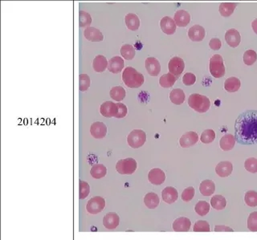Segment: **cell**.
Returning a JSON list of instances; mask_svg holds the SVG:
<instances>
[{"instance_id":"6da1fadb","label":"cell","mask_w":257,"mask_h":240,"mask_svg":"<svg viewBox=\"0 0 257 240\" xmlns=\"http://www.w3.org/2000/svg\"><path fill=\"white\" fill-rule=\"evenodd\" d=\"M235 141L241 145L257 144V110H247L237 117Z\"/></svg>"},{"instance_id":"7a4b0ae2","label":"cell","mask_w":257,"mask_h":240,"mask_svg":"<svg viewBox=\"0 0 257 240\" xmlns=\"http://www.w3.org/2000/svg\"><path fill=\"white\" fill-rule=\"evenodd\" d=\"M122 80L128 88H138L144 84V76L135 68L127 67L123 71Z\"/></svg>"},{"instance_id":"3957f363","label":"cell","mask_w":257,"mask_h":240,"mask_svg":"<svg viewBox=\"0 0 257 240\" xmlns=\"http://www.w3.org/2000/svg\"><path fill=\"white\" fill-rule=\"evenodd\" d=\"M188 104L194 110L203 113L208 111L211 106V101L206 96L194 93L189 97Z\"/></svg>"},{"instance_id":"277c9868","label":"cell","mask_w":257,"mask_h":240,"mask_svg":"<svg viewBox=\"0 0 257 240\" xmlns=\"http://www.w3.org/2000/svg\"><path fill=\"white\" fill-rule=\"evenodd\" d=\"M210 72L215 78H221L225 75V66L223 57L219 54H215L210 60Z\"/></svg>"},{"instance_id":"5b68a950","label":"cell","mask_w":257,"mask_h":240,"mask_svg":"<svg viewBox=\"0 0 257 240\" xmlns=\"http://www.w3.org/2000/svg\"><path fill=\"white\" fill-rule=\"evenodd\" d=\"M146 142H147V134L143 130H133L127 137L128 146L134 149L140 148Z\"/></svg>"},{"instance_id":"8992f818","label":"cell","mask_w":257,"mask_h":240,"mask_svg":"<svg viewBox=\"0 0 257 240\" xmlns=\"http://www.w3.org/2000/svg\"><path fill=\"white\" fill-rule=\"evenodd\" d=\"M138 163L134 158H125L118 161L116 170L120 174H132L136 171Z\"/></svg>"},{"instance_id":"52a82bcc","label":"cell","mask_w":257,"mask_h":240,"mask_svg":"<svg viewBox=\"0 0 257 240\" xmlns=\"http://www.w3.org/2000/svg\"><path fill=\"white\" fill-rule=\"evenodd\" d=\"M105 206V200L102 197L96 196L88 200L86 205L87 211L91 214L101 212Z\"/></svg>"},{"instance_id":"ba28073f","label":"cell","mask_w":257,"mask_h":240,"mask_svg":"<svg viewBox=\"0 0 257 240\" xmlns=\"http://www.w3.org/2000/svg\"><path fill=\"white\" fill-rule=\"evenodd\" d=\"M169 71L170 73L176 76L179 79V76L183 73L185 68V63L183 59L179 56H175L171 58L168 64Z\"/></svg>"},{"instance_id":"9c48e42d","label":"cell","mask_w":257,"mask_h":240,"mask_svg":"<svg viewBox=\"0 0 257 240\" xmlns=\"http://www.w3.org/2000/svg\"><path fill=\"white\" fill-rule=\"evenodd\" d=\"M199 141V135L194 131H189L185 133L179 139V144L183 148H189L191 146H195Z\"/></svg>"},{"instance_id":"30bf717a","label":"cell","mask_w":257,"mask_h":240,"mask_svg":"<svg viewBox=\"0 0 257 240\" xmlns=\"http://www.w3.org/2000/svg\"><path fill=\"white\" fill-rule=\"evenodd\" d=\"M100 114L104 117L110 118L112 116H116L118 112V107L116 103L112 101H105L100 105Z\"/></svg>"},{"instance_id":"8fae6325","label":"cell","mask_w":257,"mask_h":240,"mask_svg":"<svg viewBox=\"0 0 257 240\" xmlns=\"http://www.w3.org/2000/svg\"><path fill=\"white\" fill-rule=\"evenodd\" d=\"M225 40L231 48H237L239 46L241 41V36L239 32L235 29L231 28L229 29L225 34Z\"/></svg>"},{"instance_id":"7c38bea8","label":"cell","mask_w":257,"mask_h":240,"mask_svg":"<svg viewBox=\"0 0 257 240\" xmlns=\"http://www.w3.org/2000/svg\"><path fill=\"white\" fill-rule=\"evenodd\" d=\"M149 181L153 185H159L163 184V182L166 180V174L163 172V170L159 168L152 169V170L149 172L148 174Z\"/></svg>"},{"instance_id":"4fadbf2b","label":"cell","mask_w":257,"mask_h":240,"mask_svg":"<svg viewBox=\"0 0 257 240\" xmlns=\"http://www.w3.org/2000/svg\"><path fill=\"white\" fill-rule=\"evenodd\" d=\"M191 222L188 218L180 217L173 222V230L176 232H187L191 228Z\"/></svg>"},{"instance_id":"5bb4252c","label":"cell","mask_w":257,"mask_h":240,"mask_svg":"<svg viewBox=\"0 0 257 240\" xmlns=\"http://www.w3.org/2000/svg\"><path fill=\"white\" fill-rule=\"evenodd\" d=\"M92 136L96 139H101L106 136L107 127L103 122H96L92 123L90 127Z\"/></svg>"},{"instance_id":"9a60e30c","label":"cell","mask_w":257,"mask_h":240,"mask_svg":"<svg viewBox=\"0 0 257 240\" xmlns=\"http://www.w3.org/2000/svg\"><path fill=\"white\" fill-rule=\"evenodd\" d=\"M119 223H120V218L118 214L114 212L108 213L103 218V225L108 230L116 228Z\"/></svg>"},{"instance_id":"2e32d148","label":"cell","mask_w":257,"mask_h":240,"mask_svg":"<svg viewBox=\"0 0 257 240\" xmlns=\"http://www.w3.org/2000/svg\"><path fill=\"white\" fill-rule=\"evenodd\" d=\"M84 36L88 41L91 42H100L104 40V36L100 31L93 27H88L84 30Z\"/></svg>"},{"instance_id":"e0dca14e","label":"cell","mask_w":257,"mask_h":240,"mask_svg":"<svg viewBox=\"0 0 257 240\" xmlns=\"http://www.w3.org/2000/svg\"><path fill=\"white\" fill-rule=\"evenodd\" d=\"M161 29L165 34L173 35L176 31V24L175 20L169 16H165L160 21Z\"/></svg>"},{"instance_id":"ac0fdd59","label":"cell","mask_w":257,"mask_h":240,"mask_svg":"<svg viewBox=\"0 0 257 240\" xmlns=\"http://www.w3.org/2000/svg\"><path fill=\"white\" fill-rule=\"evenodd\" d=\"M205 29L200 25H194L188 31L189 38L194 42H200L204 39Z\"/></svg>"},{"instance_id":"d6986e66","label":"cell","mask_w":257,"mask_h":240,"mask_svg":"<svg viewBox=\"0 0 257 240\" xmlns=\"http://www.w3.org/2000/svg\"><path fill=\"white\" fill-rule=\"evenodd\" d=\"M146 68L151 76H157L161 72V64L155 57H149L146 60Z\"/></svg>"},{"instance_id":"ffe728a7","label":"cell","mask_w":257,"mask_h":240,"mask_svg":"<svg viewBox=\"0 0 257 240\" xmlns=\"http://www.w3.org/2000/svg\"><path fill=\"white\" fill-rule=\"evenodd\" d=\"M162 198L165 202H167L168 204H172L174 202H176L177 199L179 198V193L177 191L176 189L174 188L172 186H167L162 192Z\"/></svg>"},{"instance_id":"44dd1931","label":"cell","mask_w":257,"mask_h":240,"mask_svg":"<svg viewBox=\"0 0 257 240\" xmlns=\"http://www.w3.org/2000/svg\"><path fill=\"white\" fill-rule=\"evenodd\" d=\"M174 20L177 26L184 28L187 27L191 21V16L187 11L179 10L175 13Z\"/></svg>"},{"instance_id":"7402d4cb","label":"cell","mask_w":257,"mask_h":240,"mask_svg":"<svg viewBox=\"0 0 257 240\" xmlns=\"http://www.w3.org/2000/svg\"><path fill=\"white\" fill-rule=\"evenodd\" d=\"M124 67V60L120 56H114L109 60L108 64V69L112 73H119L122 71Z\"/></svg>"},{"instance_id":"603a6c76","label":"cell","mask_w":257,"mask_h":240,"mask_svg":"<svg viewBox=\"0 0 257 240\" xmlns=\"http://www.w3.org/2000/svg\"><path fill=\"white\" fill-rule=\"evenodd\" d=\"M233 166L231 162L224 161L219 162L215 167V172L221 178H226L232 173Z\"/></svg>"},{"instance_id":"cb8c5ba5","label":"cell","mask_w":257,"mask_h":240,"mask_svg":"<svg viewBox=\"0 0 257 240\" xmlns=\"http://www.w3.org/2000/svg\"><path fill=\"white\" fill-rule=\"evenodd\" d=\"M235 138L232 134H225L219 141V146L223 151L232 150L235 145Z\"/></svg>"},{"instance_id":"d4e9b609","label":"cell","mask_w":257,"mask_h":240,"mask_svg":"<svg viewBox=\"0 0 257 240\" xmlns=\"http://www.w3.org/2000/svg\"><path fill=\"white\" fill-rule=\"evenodd\" d=\"M199 190L203 196H211L215 191V185L214 182L211 180L203 181L199 186Z\"/></svg>"},{"instance_id":"484cf974","label":"cell","mask_w":257,"mask_h":240,"mask_svg":"<svg viewBox=\"0 0 257 240\" xmlns=\"http://www.w3.org/2000/svg\"><path fill=\"white\" fill-rule=\"evenodd\" d=\"M108 60L104 56L98 55L95 57L92 62V67L95 72H103L108 68Z\"/></svg>"},{"instance_id":"4316f807","label":"cell","mask_w":257,"mask_h":240,"mask_svg":"<svg viewBox=\"0 0 257 240\" xmlns=\"http://www.w3.org/2000/svg\"><path fill=\"white\" fill-rule=\"evenodd\" d=\"M125 24H126L128 29L131 31H137L140 27V20L139 16L134 13H128L125 16Z\"/></svg>"},{"instance_id":"83f0119b","label":"cell","mask_w":257,"mask_h":240,"mask_svg":"<svg viewBox=\"0 0 257 240\" xmlns=\"http://www.w3.org/2000/svg\"><path fill=\"white\" fill-rule=\"evenodd\" d=\"M170 99H171V102L177 104V105H180V104L184 102L185 99H186V95H185L183 89L175 88L170 93Z\"/></svg>"},{"instance_id":"f1b7e54d","label":"cell","mask_w":257,"mask_h":240,"mask_svg":"<svg viewBox=\"0 0 257 240\" xmlns=\"http://www.w3.org/2000/svg\"><path fill=\"white\" fill-rule=\"evenodd\" d=\"M241 86L240 80L236 77H229L228 79L225 80L224 88L225 90L228 92H235L239 90Z\"/></svg>"},{"instance_id":"f546056e","label":"cell","mask_w":257,"mask_h":240,"mask_svg":"<svg viewBox=\"0 0 257 240\" xmlns=\"http://www.w3.org/2000/svg\"><path fill=\"white\" fill-rule=\"evenodd\" d=\"M145 205L148 207L149 209H155L159 206L160 199L158 194L155 193H148L146 194L144 198Z\"/></svg>"},{"instance_id":"4dcf8cb0","label":"cell","mask_w":257,"mask_h":240,"mask_svg":"<svg viewBox=\"0 0 257 240\" xmlns=\"http://www.w3.org/2000/svg\"><path fill=\"white\" fill-rule=\"evenodd\" d=\"M177 80H178V78H177L176 76L169 72V73L161 76L160 79H159V84L163 88H171L175 84V83L176 82Z\"/></svg>"},{"instance_id":"1f68e13d","label":"cell","mask_w":257,"mask_h":240,"mask_svg":"<svg viewBox=\"0 0 257 240\" xmlns=\"http://www.w3.org/2000/svg\"><path fill=\"white\" fill-rule=\"evenodd\" d=\"M236 5L235 3H222L219 6V13L223 17H229L233 14Z\"/></svg>"},{"instance_id":"d6a6232c","label":"cell","mask_w":257,"mask_h":240,"mask_svg":"<svg viewBox=\"0 0 257 240\" xmlns=\"http://www.w3.org/2000/svg\"><path fill=\"white\" fill-rule=\"evenodd\" d=\"M107 169L104 165L96 164L92 166L90 170V174L92 178L95 179H100L106 175Z\"/></svg>"},{"instance_id":"836d02e7","label":"cell","mask_w":257,"mask_h":240,"mask_svg":"<svg viewBox=\"0 0 257 240\" xmlns=\"http://www.w3.org/2000/svg\"><path fill=\"white\" fill-rule=\"evenodd\" d=\"M211 205L215 210H223L227 206V201L226 198L222 195H215L211 198Z\"/></svg>"},{"instance_id":"e575fe53","label":"cell","mask_w":257,"mask_h":240,"mask_svg":"<svg viewBox=\"0 0 257 240\" xmlns=\"http://www.w3.org/2000/svg\"><path fill=\"white\" fill-rule=\"evenodd\" d=\"M120 55L122 56L123 58L127 60H131L135 58L136 54L135 48L131 45V44H124L120 48Z\"/></svg>"},{"instance_id":"d590c367","label":"cell","mask_w":257,"mask_h":240,"mask_svg":"<svg viewBox=\"0 0 257 240\" xmlns=\"http://www.w3.org/2000/svg\"><path fill=\"white\" fill-rule=\"evenodd\" d=\"M126 92L124 88L121 86H115L111 88L110 96L112 100L116 101H121L125 97Z\"/></svg>"},{"instance_id":"8d00e7d4","label":"cell","mask_w":257,"mask_h":240,"mask_svg":"<svg viewBox=\"0 0 257 240\" xmlns=\"http://www.w3.org/2000/svg\"><path fill=\"white\" fill-rule=\"evenodd\" d=\"M195 212L200 216H205L210 211V204L206 201H199L195 205Z\"/></svg>"},{"instance_id":"74e56055","label":"cell","mask_w":257,"mask_h":240,"mask_svg":"<svg viewBox=\"0 0 257 240\" xmlns=\"http://www.w3.org/2000/svg\"><path fill=\"white\" fill-rule=\"evenodd\" d=\"M244 201L246 204L251 207L257 206V192L255 190H249L246 192L244 196Z\"/></svg>"},{"instance_id":"f35d334b","label":"cell","mask_w":257,"mask_h":240,"mask_svg":"<svg viewBox=\"0 0 257 240\" xmlns=\"http://www.w3.org/2000/svg\"><path fill=\"white\" fill-rule=\"evenodd\" d=\"M91 24H92V17L90 15L84 11H80L79 12V25L80 28L89 26Z\"/></svg>"},{"instance_id":"ab89813d","label":"cell","mask_w":257,"mask_h":240,"mask_svg":"<svg viewBox=\"0 0 257 240\" xmlns=\"http://www.w3.org/2000/svg\"><path fill=\"white\" fill-rule=\"evenodd\" d=\"M90 192V186L88 182L84 181H79V198L80 199H84L88 197Z\"/></svg>"},{"instance_id":"60d3db41","label":"cell","mask_w":257,"mask_h":240,"mask_svg":"<svg viewBox=\"0 0 257 240\" xmlns=\"http://www.w3.org/2000/svg\"><path fill=\"white\" fill-rule=\"evenodd\" d=\"M215 138V133L213 130H206L201 134V142L204 144H210L214 142Z\"/></svg>"},{"instance_id":"b9f144b4","label":"cell","mask_w":257,"mask_h":240,"mask_svg":"<svg viewBox=\"0 0 257 240\" xmlns=\"http://www.w3.org/2000/svg\"><path fill=\"white\" fill-rule=\"evenodd\" d=\"M243 62L247 66H251L256 61L257 54L255 51L247 50L244 52L243 57Z\"/></svg>"},{"instance_id":"7bdbcfd3","label":"cell","mask_w":257,"mask_h":240,"mask_svg":"<svg viewBox=\"0 0 257 240\" xmlns=\"http://www.w3.org/2000/svg\"><path fill=\"white\" fill-rule=\"evenodd\" d=\"M91 80L87 74H80L79 76V88L81 92H85L90 87Z\"/></svg>"},{"instance_id":"ee69618b","label":"cell","mask_w":257,"mask_h":240,"mask_svg":"<svg viewBox=\"0 0 257 240\" xmlns=\"http://www.w3.org/2000/svg\"><path fill=\"white\" fill-rule=\"evenodd\" d=\"M193 230L195 232H209L211 231V228L207 221L199 220L195 222Z\"/></svg>"},{"instance_id":"f6af8a7d","label":"cell","mask_w":257,"mask_h":240,"mask_svg":"<svg viewBox=\"0 0 257 240\" xmlns=\"http://www.w3.org/2000/svg\"><path fill=\"white\" fill-rule=\"evenodd\" d=\"M244 167L248 172L255 174L257 173V159L255 158H249L245 161Z\"/></svg>"},{"instance_id":"bcb514c9","label":"cell","mask_w":257,"mask_h":240,"mask_svg":"<svg viewBox=\"0 0 257 240\" xmlns=\"http://www.w3.org/2000/svg\"><path fill=\"white\" fill-rule=\"evenodd\" d=\"M247 228L252 232L257 231V211L251 213L247 218Z\"/></svg>"},{"instance_id":"7dc6e473","label":"cell","mask_w":257,"mask_h":240,"mask_svg":"<svg viewBox=\"0 0 257 240\" xmlns=\"http://www.w3.org/2000/svg\"><path fill=\"white\" fill-rule=\"evenodd\" d=\"M195 190L194 187H192V186L187 187V189L183 190V194H182V199L186 202H190V201L192 200V198L195 196Z\"/></svg>"},{"instance_id":"c3c4849f","label":"cell","mask_w":257,"mask_h":240,"mask_svg":"<svg viewBox=\"0 0 257 240\" xmlns=\"http://www.w3.org/2000/svg\"><path fill=\"white\" fill-rule=\"evenodd\" d=\"M196 81V76L191 72H187L183 76V82L186 86H191Z\"/></svg>"},{"instance_id":"681fc988","label":"cell","mask_w":257,"mask_h":240,"mask_svg":"<svg viewBox=\"0 0 257 240\" xmlns=\"http://www.w3.org/2000/svg\"><path fill=\"white\" fill-rule=\"evenodd\" d=\"M117 107H118V112L117 114L115 116L116 118H123L124 116H126L127 112H128V108H127L125 104H122V103H116Z\"/></svg>"},{"instance_id":"f907efd6","label":"cell","mask_w":257,"mask_h":240,"mask_svg":"<svg viewBox=\"0 0 257 240\" xmlns=\"http://www.w3.org/2000/svg\"><path fill=\"white\" fill-rule=\"evenodd\" d=\"M209 46L211 48V49H212L213 51H218L220 49L221 47H222V43H221V40L218 38H213L210 40V43H209Z\"/></svg>"},{"instance_id":"816d5d0a","label":"cell","mask_w":257,"mask_h":240,"mask_svg":"<svg viewBox=\"0 0 257 240\" xmlns=\"http://www.w3.org/2000/svg\"><path fill=\"white\" fill-rule=\"evenodd\" d=\"M215 231H217V232H221V231H224V232H233L234 230H233L231 227H229V226H224V225H218V226H215Z\"/></svg>"},{"instance_id":"f5cc1de1","label":"cell","mask_w":257,"mask_h":240,"mask_svg":"<svg viewBox=\"0 0 257 240\" xmlns=\"http://www.w3.org/2000/svg\"><path fill=\"white\" fill-rule=\"evenodd\" d=\"M251 28H252V30L254 31L255 34H257V19L253 20L252 23H251Z\"/></svg>"}]
</instances>
